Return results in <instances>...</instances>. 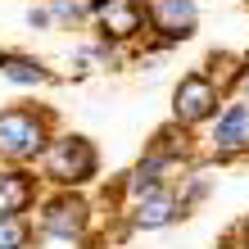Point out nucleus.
<instances>
[{
	"instance_id": "10",
	"label": "nucleus",
	"mask_w": 249,
	"mask_h": 249,
	"mask_svg": "<svg viewBox=\"0 0 249 249\" xmlns=\"http://www.w3.org/2000/svg\"><path fill=\"white\" fill-rule=\"evenodd\" d=\"M0 72H5L9 82H18V86H36V82H50V72L41 68L36 59H27V54H0Z\"/></svg>"
},
{
	"instance_id": "12",
	"label": "nucleus",
	"mask_w": 249,
	"mask_h": 249,
	"mask_svg": "<svg viewBox=\"0 0 249 249\" xmlns=\"http://www.w3.org/2000/svg\"><path fill=\"white\" fill-rule=\"evenodd\" d=\"M54 5V18H64V23H77V18H86L91 14V5L86 0H50Z\"/></svg>"
},
{
	"instance_id": "8",
	"label": "nucleus",
	"mask_w": 249,
	"mask_h": 249,
	"mask_svg": "<svg viewBox=\"0 0 249 249\" xmlns=\"http://www.w3.org/2000/svg\"><path fill=\"white\" fill-rule=\"evenodd\" d=\"M100 23L109 36H136L141 32V9L136 0H105L100 5Z\"/></svg>"
},
{
	"instance_id": "1",
	"label": "nucleus",
	"mask_w": 249,
	"mask_h": 249,
	"mask_svg": "<svg viewBox=\"0 0 249 249\" xmlns=\"http://www.w3.org/2000/svg\"><path fill=\"white\" fill-rule=\"evenodd\" d=\"M95 168H100V159H95V150H91L86 136H64V141H54L50 150H46V172H50L54 181H64V186L91 181Z\"/></svg>"
},
{
	"instance_id": "13",
	"label": "nucleus",
	"mask_w": 249,
	"mask_h": 249,
	"mask_svg": "<svg viewBox=\"0 0 249 249\" xmlns=\"http://www.w3.org/2000/svg\"><path fill=\"white\" fill-rule=\"evenodd\" d=\"M46 18H50V14H46V9H27V23H32V27H41V23H46Z\"/></svg>"
},
{
	"instance_id": "14",
	"label": "nucleus",
	"mask_w": 249,
	"mask_h": 249,
	"mask_svg": "<svg viewBox=\"0 0 249 249\" xmlns=\"http://www.w3.org/2000/svg\"><path fill=\"white\" fill-rule=\"evenodd\" d=\"M245 82H249V72H245Z\"/></svg>"
},
{
	"instance_id": "7",
	"label": "nucleus",
	"mask_w": 249,
	"mask_h": 249,
	"mask_svg": "<svg viewBox=\"0 0 249 249\" xmlns=\"http://www.w3.org/2000/svg\"><path fill=\"white\" fill-rule=\"evenodd\" d=\"M32 195H36V186H32V177H27L23 168L0 172V217H18L27 204H32Z\"/></svg>"
},
{
	"instance_id": "4",
	"label": "nucleus",
	"mask_w": 249,
	"mask_h": 249,
	"mask_svg": "<svg viewBox=\"0 0 249 249\" xmlns=\"http://www.w3.org/2000/svg\"><path fill=\"white\" fill-rule=\"evenodd\" d=\"M245 145H249V100H231L227 113L213 127V150L236 154V150H245Z\"/></svg>"
},
{
	"instance_id": "5",
	"label": "nucleus",
	"mask_w": 249,
	"mask_h": 249,
	"mask_svg": "<svg viewBox=\"0 0 249 249\" xmlns=\"http://www.w3.org/2000/svg\"><path fill=\"white\" fill-rule=\"evenodd\" d=\"M82 227H86V204L72 199V195H59L46 213H41V231H50V236L72 240V236H82Z\"/></svg>"
},
{
	"instance_id": "11",
	"label": "nucleus",
	"mask_w": 249,
	"mask_h": 249,
	"mask_svg": "<svg viewBox=\"0 0 249 249\" xmlns=\"http://www.w3.org/2000/svg\"><path fill=\"white\" fill-rule=\"evenodd\" d=\"M27 222L23 217H0V249H27Z\"/></svg>"
},
{
	"instance_id": "6",
	"label": "nucleus",
	"mask_w": 249,
	"mask_h": 249,
	"mask_svg": "<svg viewBox=\"0 0 249 249\" xmlns=\"http://www.w3.org/2000/svg\"><path fill=\"white\" fill-rule=\"evenodd\" d=\"M150 18H154L159 32H168V36H190L199 9H195V0H150Z\"/></svg>"
},
{
	"instance_id": "2",
	"label": "nucleus",
	"mask_w": 249,
	"mask_h": 249,
	"mask_svg": "<svg viewBox=\"0 0 249 249\" xmlns=\"http://www.w3.org/2000/svg\"><path fill=\"white\" fill-rule=\"evenodd\" d=\"M46 150V118L36 109H5L0 113V154L32 159Z\"/></svg>"
},
{
	"instance_id": "9",
	"label": "nucleus",
	"mask_w": 249,
	"mask_h": 249,
	"mask_svg": "<svg viewBox=\"0 0 249 249\" xmlns=\"http://www.w3.org/2000/svg\"><path fill=\"white\" fill-rule=\"evenodd\" d=\"M172 217H177V199H172L168 190H150V195L136 204V217H131V222L154 231V227H168Z\"/></svg>"
},
{
	"instance_id": "3",
	"label": "nucleus",
	"mask_w": 249,
	"mask_h": 249,
	"mask_svg": "<svg viewBox=\"0 0 249 249\" xmlns=\"http://www.w3.org/2000/svg\"><path fill=\"white\" fill-rule=\"evenodd\" d=\"M217 82H209L204 72H190V77L177 82V95H172V113H177V123H204L217 113Z\"/></svg>"
}]
</instances>
